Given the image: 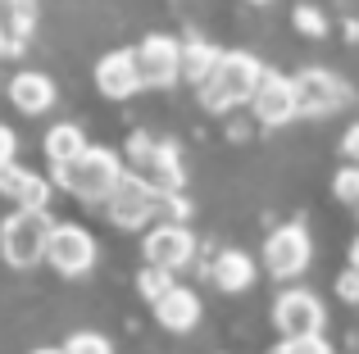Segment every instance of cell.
Here are the masks:
<instances>
[{"mask_svg":"<svg viewBox=\"0 0 359 354\" xmlns=\"http://www.w3.org/2000/svg\"><path fill=\"white\" fill-rule=\"evenodd\" d=\"M337 295H341L346 304H359V268H346V273L337 277Z\"/></svg>","mask_w":359,"mask_h":354,"instance_id":"27","label":"cell"},{"mask_svg":"<svg viewBox=\"0 0 359 354\" xmlns=\"http://www.w3.org/2000/svg\"><path fill=\"white\" fill-rule=\"evenodd\" d=\"M14 150H18V136H14V132H9V127H5V123H0V169H5V164H9V160H14Z\"/></svg>","mask_w":359,"mask_h":354,"instance_id":"28","label":"cell"},{"mask_svg":"<svg viewBox=\"0 0 359 354\" xmlns=\"http://www.w3.org/2000/svg\"><path fill=\"white\" fill-rule=\"evenodd\" d=\"M41 259L64 277H82V273H91V264H96V241H91V232H82L78 222H55L50 236H46V255Z\"/></svg>","mask_w":359,"mask_h":354,"instance_id":"5","label":"cell"},{"mask_svg":"<svg viewBox=\"0 0 359 354\" xmlns=\"http://www.w3.org/2000/svg\"><path fill=\"white\" fill-rule=\"evenodd\" d=\"M146 264H159V268H187L191 264V255H196V241H191V232L182 227V222H159V227H150V236H146Z\"/></svg>","mask_w":359,"mask_h":354,"instance_id":"10","label":"cell"},{"mask_svg":"<svg viewBox=\"0 0 359 354\" xmlns=\"http://www.w3.org/2000/svg\"><path fill=\"white\" fill-rule=\"evenodd\" d=\"M9 100L18 105V114H46V109L55 105V82L36 69H23L9 82Z\"/></svg>","mask_w":359,"mask_h":354,"instance_id":"16","label":"cell"},{"mask_svg":"<svg viewBox=\"0 0 359 354\" xmlns=\"http://www.w3.org/2000/svg\"><path fill=\"white\" fill-rule=\"evenodd\" d=\"M245 105L255 109V118H259L264 127H282V123L296 118V87H291V78H282V73L259 69V82L250 87Z\"/></svg>","mask_w":359,"mask_h":354,"instance_id":"6","label":"cell"},{"mask_svg":"<svg viewBox=\"0 0 359 354\" xmlns=\"http://www.w3.org/2000/svg\"><path fill=\"white\" fill-rule=\"evenodd\" d=\"M87 150V136H82L78 123H55L50 132H46V155H50V164H69L73 155Z\"/></svg>","mask_w":359,"mask_h":354,"instance_id":"19","label":"cell"},{"mask_svg":"<svg viewBox=\"0 0 359 354\" xmlns=\"http://www.w3.org/2000/svg\"><path fill=\"white\" fill-rule=\"evenodd\" d=\"M341 155H346V160H351V164H359V123H355L351 132L341 136Z\"/></svg>","mask_w":359,"mask_h":354,"instance_id":"29","label":"cell"},{"mask_svg":"<svg viewBox=\"0 0 359 354\" xmlns=\"http://www.w3.org/2000/svg\"><path fill=\"white\" fill-rule=\"evenodd\" d=\"M291 23H296V32H305V36H314V41H318V36H323V32H327V18H323V14H318V9H314V5H296V14H291Z\"/></svg>","mask_w":359,"mask_h":354,"instance_id":"25","label":"cell"},{"mask_svg":"<svg viewBox=\"0 0 359 354\" xmlns=\"http://www.w3.org/2000/svg\"><path fill=\"white\" fill-rule=\"evenodd\" d=\"M109 204V218L118 222V227H141V222H150V186L141 182L137 173H123L114 182V191L105 195Z\"/></svg>","mask_w":359,"mask_h":354,"instance_id":"11","label":"cell"},{"mask_svg":"<svg viewBox=\"0 0 359 354\" xmlns=\"http://www.w3.org/2000/svg\"><path fill=\"white\" fill-rule=\"evenodd\" d=\"M55 177H60L64 191H73L78 200L105 204V195L114 191V182L123 177V160L114 150H100V146H87L82 155H73L69 164H55Z\"/></svg>","mask_w":359,"mask_h":354,"instance_id":"2","label":"cell"},{"mask_svg":"<svg viewBox=\"0 0 359 354\" xmlns=\"http://www.w3.org/2000/svg\"><path fill=\"white\" fill-rule=\"evenodd\" d=\"M0 5H5V0H0Z\"/></svg>","mask_w":359,"mask_h":354,"instance_id":"33","label":"cell"},{"mask_svg":"<svg viewBox=\"0 0 359 354\" xmlns=\"http://www.w3.org/2000/svg\"><path fill=\"white\" fill-rule=\"evenodd\" d=\"M278 350H287V354H327L332 341L318 337V332H287V337L278 341Z\"/></svg>","mask_w":359,"mask_h":354,"instance_id":"21","label":"cell"},{"mask_svg":"<svg viewBox=\"0 0 359 354\" xmlns=\"http://www.w3.org/2000/svg\"><path fill=\"white\" fill-rule=\"evenodd\" d=\"M355 209H359V204H355Z\"/></svg>","mask_w":359,"mask_h":354,"instance_id":"34","label":"cell"},{"mask_svg":"<svg viewBox=\"0 0 359 354\" xmlns=\"http://www.w3.org/2000/svg\"><path fill=\"white\" fill-rule=\"evenodd\" d=\"M0 195H9L18 209H46V204H50V182H46L41 173H32V169L9 160L5 169H0Z\"/></svg>","mask_w":359,"mask_h":354,"instance_id":"14","label":"cell"},{"mask_svg":"<svg viewBox=\"0 0 359 354\" xmlns=\"http://www.w3.org/2000/svg\"><path fill=\"white\" fill-rule=\"evenodd\" d=\"M309 255H314V246H309V232L300 227V222H287V227H278L264 241V268H269L273 277H282V282L305 273Z\"/></svg>","mask_w":359,"mask_h":354,"instance_id":"7","label":"cell"},{"mask_svg":"<svg viewBox=\"0 0 359 354\" xmlns=\"http://www.w3.org/2000/svg\"><path fill=\"white\" fill-rule=\"evenodd\" d=\"M214 282H219V291L228 295H241L255 286V259L245 255V250H223L219 259H214Z\"/></svg>","mask_w":359,"mask_h":354,"instance_id":"17","label":"cell"},{"mask_svg":"<svg viewBox=\"0 0 359 354\" xmlns=\"http://www.w3.org/2000/svg\"><path fill=\"white\" fill-rule=\"evenodd\" d=\"M250 5H269V0H250Z\"/></svg>","mask_w":359,"mask_h":354,"instance_id":"32","label":"cell"},{"mask_svg":"<svg viewBox=\"0 0 359 354\" xmlns=\"http://www.w3.org/2000/svg\"><path fill=\"white\" fill-rule=\"evenodd\" d=\"M332 195L341 204H359V164H351V169H341L332 177Z\"/></svg>","mask_w":359,"mask_h":354,"instance_id":"26","label":"cell"},{"mask_svg":"<svg viewBox=\"0 0 359 354\" xmlns=\"http://www.w3.org/2000/svg\"><path fill=\"white\" fill-rule=\"evenodd\" d=\"M259 69H264V64L255 59V55H245V50H219L214 69L205 73V82H201L205 109L223 114V109L241 105V100L250 96V87L259 82Z\"/></svg>","mask_w":359,"mask_h":354,"instance_id":"1","label":"cell"},{"mask_svg":"<svg viewBox=\"0 0 359 354\" xmlns=\"http://www.w3.org/2000/svg\"><path fill=\"white\" fill-rule=\"evenodd\" d=\"M137 73H141V87H173L177 82V55H182V41L177 36H146L137 45Z\"/></svg>","mask_w":359,"mask_h":354,"instance_id":"9","label":"cell"},{"mask_svg":"<svg viewBox=\"0 0 359 354\" xmlns=\"http://www.w3.org/2000/svg\"><path fill=\"white\" fill-rule=\"evenodd\" d=\"M150 304H155V318L164 323L168 332H191L196 323H201V295L187 291V286H177V282L168 286L164 295H155Z\"/></svg>","mask_w":359,"mask_h":354,"instance_id":"15","label":"cell"},{"mask_svg":"<svg viewBox=\"0 0 359 354\" xmlns=\"http://www.w3.org/2000/svg\"><path fill=\"white\" fill-rule=\"evenodd\" d=\"M96 87H100V96H109V100L137 96V91H141L137 55H132V50H109L105 59L96 64Z\"/></svg>","mask_w":359,"mask_h":354,"instance_id":"12","label":"cell"},{"mask_svg":"<svg viewBox=\"0 0 359 354\" xmlns=\"http://www.w3.org/2000/svg\"><path fill=\"white\" fill-rule=\"evenodd\" d=\"M5 9H9V32H18V36L32 32V23H36V5L32 0H5Z\"/></svg>","mask_w":359,"mask_h":354,"instance_id":"23","label":"cell"},{"mask_svg":"<svg viewBox=\"0 0 359 354\" xmlns=\"http://www.w3.org/2000/svg\"><path fill=\"white\" fill-rule=\"evenodd\" d=\"M168 286H173V273H168V268H159V264H146L137 273V291L146 295V300H155V295H164Z\"/></svg>","mask_w":359,"mask_h":354,"instance_id":"22","label":"cell"},{"mask_svg":"<svg viewBox=\"0 0 359 354\" xmlns=\"http://www.w3.org/2000/svg\"><path fill=\"white\" fill-rule=\"evenodd\" d=\"M351 268H359V236L351 241Z\"/></svg>","mask_w":359,"mask_h":354,"instance_id":"31","label":"cell"},{"mask_svg":"<svg viewBox=\"0 0 359 354\" xmlns=\"http://www.w3.org/2000/svg\"><path fill=\"white\" fill-rule=\"evenodd\" d=\"M50 213L46 209H18L0 222V255L14 268H32L46 255V236H50Z\"/></svg>","mask_w":359,"mask_h":354,"instance_id":"3","label":"cell"},{"mask_svg":"<svg viewBox=\"0 0 359 354\" xmlns=\"http://www.w3.org/2000/svg\"><path fill=\"white\" fill-rule=\"evenodd\" d=\"M273 323L282 327V337L287 332H318L323 327V304L309 291H282L273 300Z\"/></svg>","mask_w":359,"mask_h":354,"instance_id":"13","label":"cell"},{"mask_svg":"<svg viewBox=\"0 0 359 354\" xmlns=\"http://www.w3.org/2000/svg\"><path fill=\"white\" fill-rule=\"evenodd\" d=\"M128 155H132V173H137L150 191H182L187 186L182 155H177L173 141H150L146 132H137L132 146H128Z\"/></svg>","mask_w":359,"mask_h":354,"instance_id":"4","label":"cell"},{"mask_svg":"<svg viewBox=\"0 0 359 354\" xmlns=\"http://www.w3.org/2000/svg\"><path fill=\"white\" fill-rule=\"evenodd\" d=\"M18 41H9V27H0V55H14Z\"/></svg>","mask_w":359,"mask_h":354,"instance_id":"30","label":"cell"},{"mask_svg":"<svg viewBox=\"0 0 359 354\" xmlns=\"http://www.w3.org/2000/svg\"><path fill=\"white\" fill-rule=\"evenodd\" d=\"M291 87H296V114H337L351 100V87L327 69H305L300 78H291Z\"/></svg>","mask_w":359,"mask_h":354,"instance_id":"8","label":"cell"},{"mask_svg":"<svg viewBox=\"0 0 359 354\" xmlns=\"http://www.w3.org/2000/svg\"><path fill=\"white\" fill-rule=\"evenodd\" d=\"M214 59H219V45H210V41H182V55H177V78H187L191 87H201L205 73L214 69Z\"/></svg>","mask_w":359,"mask_h":354,"instance_id":"18","label":"cell"},{"mask_svg":"<svg viewBox=\"0 0 359 354\" xmlns=\"http://www.w3.org/2000/svg\"><path fill=\"white\" fill-rule=\"evenodd\" d=\"M64 350H73V354H109V350H114V341L96 337V332H73V337L64 341Z\"/></svg>","mask_w":359,"mask_h":354,"instance_id":"24","label":"cell"},{"mask_svg":"<svg viewBox=\"0 0 359 354\" xmlns=\"http://www.w3.org/2000/svg\"><path fill=\"white\" fill-rule=\"evenodd\" d=\"M150 218L182 222V218H187V200H182V191H150Z\"/></svg>","mask_w":359,"mask_h":354,"instance_id":"20","label":"cell"}]
</instances>
